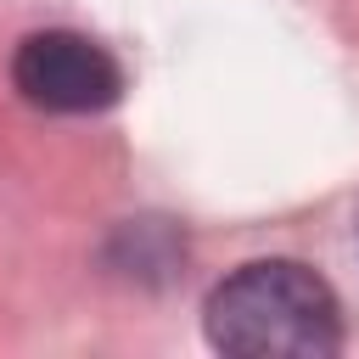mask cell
Masks as SVG:
<instances>
[{
  "label": "cell",
  "mask_w": 359,
  "mask_h": 359,
  "mask_svg": "<svg viewBox=\"0 0 359 359\" xmlns=\"http://www.w3.org/2000/svg\"><path fill=\"white\" fill-rule=\"evenodd\" d=\"M208 342L241 359H325L342 348L331 286L292 258H258L224 275L202 309Z\"/></svg>",
  "instance_id": "cell-1"
},
{
  "label": "cell",
  "mask_w": 359,
  "mask_h": 359,
  "mask_svg": "<svg viewBox=\"0 0 359 359\" xmlns=\"http://www.w3.org/2000/svg\"><path fill=\"white\" fill-rule=\"evenodd\" d=\"M11 84L45 112H101L123 95V67L107 56V45L67 28H45L17 45Z\"/></svg>",
  "instance_id": "cell-2"
}]
</instances>
